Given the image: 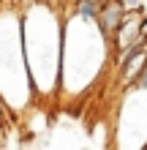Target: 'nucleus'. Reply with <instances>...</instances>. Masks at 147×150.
<instances>
[{
	"mask_svg": "<svg viewBox=\"0 0 147 150\" xmlns=\"http://www.w3.org/2000/svg\"><path fill=\"white\" fill-rule=\"evenodd\" d=\"M0 128H3V126H0Z\"/></svg>",
	"mask_w": 147,
	"mask_h": 150,
	"instance_id": "obj_13",
	"label": "nucleus"
},
{
	"mask_svg": "<svg viewBox=\"0 0 147 150\" xmlns=\"http://www.w3.org/2000/svg\"><path fill=\"white\" fill-rule=\"evenodd\" d=\"M123 6L131 11V8H142V0H123Z\"/></svg>",
	"mask_w": 147,
	"mask_h": 150,
	"instance_id": "obj_8",
	"label": "nucleus"
},
{
	"mask_svg": "<svg viewBox=\"0 0 147 150\" xmlns=\"http://www.w3.org/2000/svg\"><path fill=\"white\" fill-rule=\"evenodd\" d=\"M0 3H14V0H0Z\"/></svg>",
	"mask_w": 147,
	"mask_h": 150,
	"instance_id": "obj_11",
	"label": "nucleus"
},
{
	"mask_svg": "<svg viewBox=\"0 0 147 150\" xmlns=\"http://www.w3.org/2000/svg\"><path fill=\"white\" fill-rule=\"evenodd\" d=\"M38 3H55V0H38Z\"/></svg>",
	"mask_w": 147,
	"mask_h": 150,
	"instance_id": "obj_9",
	"label": "nucleus"
},
{
	"mask_svg": "<svg viewBox=\"0 0 147 150\" xmlns=\"http://www.w3.org/2000/svg\"><path fill=\"white\" fill-rule=\"evenodd\" d=\"M96 3H103V0H96Z\"/></svg>",
	"mask_w": 147,
	"mask_h": 150,
	"instance_id": "obj_12",
	"label": "nucleus"
},
{
	"mask_svg": "<svg viewBox=\"0 0 147 150\" xmlns=\"http://www.w3.org/2000/svg\"><path fill=\"white\" fill-rule=\"evenodd\" d=\"M144 63H147V47H139L136 52H131L123 63L117 66V76H115V82L123 87H131L134 82H136V76L142 74V68H144Z\"/></svg>",
	"mask_w": 147,
	"mask_h": 150,
	"instance_id": "obj_4",
	"label": "nucleus"
},
{
	"mask_svg": "<svg viewBox=\"0 0 147 150\" xmlns=\"http://www.w3.org/2000/svg\"><path fill=\"white\" fill-rule=\"evenodd\" d=\"M6 120H11V112H8V107H6V101L0 98V126H3Z\"/></svg>",
	"mask_w": 147,
	"mask_h": 150,
	"instance_id": "obj_6",
	"label": "nucleus"
},
{
	"mask_svg": "<svg viewBox=\"0 0 147 150\" xmlns=\"http://www.w3.org/2000/svg\"><path fill=\"white\" fill-rule=\"evenodd\" d=\"M136 87H147V63H144V68H142V74L136 76V82H134Z\"/></svg>",
	"mask_w": 147,
	"mask_h": 150,
	"instance_id": "obj_7",
	"label": "nucleus"
},
{
	"mask_svg": "<svg viewBox=\"0 0 147 150\" xmlns=\"http://www.w3.org/2000/svg\"><path fill=\"white\" fill-rule=\"evenodd\" d=\"M125 14H128V8L123 6V0H103V3L98 6L96 22H98V28L112 38V36H115V30L120 28V22H123Z\"/></svg>",
	"mask_w": 147,
	"mask_h": 150,
	"instance_id": "obj_5",
	"label": "nucleus"
},
{
	"mask_svg": "<svg viewBox=\"0 0 147 150\" xmlns=\"http://www.w3.org/2000/svg\"><path fill=\"white\" fill-rule=\"evenodd\" d=\"M22 44L36 96H55L63 71V16L55 3L33 0L22 14Z\"/></svg>",
	"mask_w": 147,
	"mask_h": 150,
	"instance_id": "obj_1",
	"label": "nucleus"
},
{
	"mask_svg": "<svg viewBox=\"0 0 147 150\" xmlns=\"http://www.w3.org/2000/svg\"><path fill=\"white\" fill-rule=\"evenodd\" d=\"M36 90L25 63L22 16L14 11H0V98L6 101L8 112H25Z\"/></svg>",
	"mask_w": 147,
	"mask_h": 150,
	"instance_id": "obj_3",
	"label": "nucleus"
},
{
	"mask_svg": "<svg viewBox=\"0 0 147 150\" xmlns=\"http://www.w3.org/2000/svg\"><path fill=\"white\" fill-rule=\"evenodd\" d=\"M14 6H22V0H14Z\"/></svg>",
	"mask_w": 147,
	"mask_h": 150,
	"instance_id": "obj_10",
	"label": "nucleus"
},
{
	"mask_svg": "<svg viewBox=\"0 0 147 150\" xmlns=\"http://www.w3.org/2000/svg\"><path fill=\"white\" fill-rule=\"evenodd\" d=\"M106 52H115L112 38L98 28V22L71 11V19L63 22V87L74 93L76 76H82V90L93 85V79L103 71Z\"/></svg>",
	"mask_w": 147,
	"mask_h": 150,
	"instance_id": "obj_2",
	"label": "nucleus"
}]
</instances>
